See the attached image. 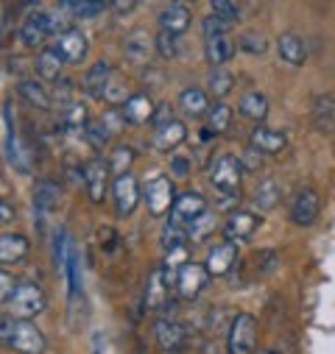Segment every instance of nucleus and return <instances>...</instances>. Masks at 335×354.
I'll return each instance as SVG.
<instances>
[{"mask_svg": "<svg viewBox=\"0 0 335 354\" xmlns=\"http://www.w3.org/2000/svg\"><path fill=\"white\" fill-rule=\"evenodd\" d=\"M171 212H174V221H176V223L188 226V223H193L196 218L207 215V198H204L201 193L188 190V193L176 196V204H174V209H171Z\"/></svg>", "mask_w": 335, "mask_h": 354, "instance_id": "obj_11", "label": "nucleus"}, {"mask_svg": "<svg viewBox=\"0 0 335 354\" xmlns=\"http://www.w3.org/2000/svg\"><path fill=\"white\" fill-rule=\"evenodd\" d=\"M266 354H274V351H266Z\"/></svg>", "mask_w": 335, "mask_h": 354, "instance_id": "obj_54", "label": "nucleus"}, {"mask_svg": "<svg viewBox=\"0 0 335 354\" xmlns=\"http://www.w3.org/2000/svg\"><path fill=\"white\" fill-rule=\"evenodd\" d=\"M62 67H64V59L59 56L56 48H48L37 56V73L45 81H62Z\"/></svg>", "mask_w": 335, "mask_h": 354, "instance_id": "obj_28", "label": "nucleus"}, {"mask_svg": "<svg viewBox=\"0 0 335 354\" xmlns=\"http://www.w3.org/2000/svg\"><path fill=\"white\" fill-rule=\"evenodd\" d=\"M255 204H257V209H263V212L274 209V207L280 204V185H277L274 179H263V182L257 185V190H255Z\"/></svg>", "mask_w": 335, "mask_h": 354, "instance_id": "obj_31", "label": "nucleus"}, {"mask_svg": "<svg viewBox=\"0 0 335 354\" xmlns=\"http://www.w3.org/2000/svg\"><path fill=\"white\" fill-rule=\"evenodd\" d=\"M6 343H9L15 351H20V354H42L45 346H48L42 329H39L34 321H15L12 335H9Z\"/></svg>", "mask_w": 335, "mask_h": 354, "instance_id": "obj_4", "label": "nucleus"}, {"mask_svg": "<svg viewBox=\"0 0 335 354\" xmlns=\"http://www.w3.org/2000/svg\"><path fill=\"white\" fill-rule=\"evenodd\" d=\"M70 93H73V86H70V81H59V95H56V104L67 101V98H70Z\"/></svg>", "mask_w": 335, "mask_h": 354, "instance_id": "obj_52", "label": "nucleus"}, {"mask_svg": "<svg viewBox=\"0 0 335 354\" xmlns=\"http://www.w3.org/2000/svg\"><path fill=\"white\" fill-rule=\"evenodd\" d=\"M132 165H134V148L118 145L112 151V159H109V170L115 173V179H118V176H126L132 170Z\"/></svg>", "mask_w": 335, "mask_h": 354, "instance_id": "obj_36", "label": "nucleus"}, {"mask_svg": "<svg viewBox=\"0 0 335 354\" xmlns=\"http://www.w3.org/2000/svg\"><path fill=\"white\" fill-rule=\"evenodd\" d=\"M210 93H212V98H224V95H229L232 93V84H235V78H232V73L229 70H224V67H215L212 73H210Z\"/></svg>", "mask_w": 335, "mask_h": 354, "instance_id": "obj_37", "label": "nucleus"}, {"mask_svg": "<svg viewBox=\"0 0 335 354\" xmlns=\"http://www.w3.org/2000/svg\"><path fill=\"white\" fill-rule=\"evenodd\" d=\"M45 307H48V299H45V293H42L39 285H34V282H17L15 296L9 299V315L15 321H31L39 313H45Z\"/></svg>", "mask_w": 335, "mask_h": 354, "instance_id": "obj_1", "label": "nucleus"}, {"mask_svg": "<svg viewBox=\"0 0 335 354\" xmlns=\"http://www.w3.org/2000/svg\"><path fill=\"white\" fill-rule=\"evenodd\" d=\"M15 218H17V209H15L9 201L0 198V223H12Z\"/></svg>", "mask_w": 335, "mask_h": 354, "instance_id": "obj_50", "label": "nucleus"}, {"mask_svg": "<svg viewBox=\"0 0 335 354\" xmlns=\"http://www.w3.org/2000/svg\"><path fill=\"white\" fill-rule=\"evenodd\" d=\"M101 120H104V126H107L112 134H115V131H120V126L126 123V120H123V115H120V109H112V112H107Z\"/></svg>", "mask_w": 335, "mask_h": 354, "instance_id": "obj_47", "label": "nucleus"}, {"mask_svg": "<svg viewBox=\"0 0 335 354\" xmlns=\"http://www.w3.org/2000/svg\"><path fill=\"white\" fill-rule=\"evenodd\" d=\"M243 173H246V167H243V162L237 156H221L212 165V170H210V182H212V187L218 193H224V196H232L235 193L237 196Z\"/></svg>", "mask_w": 335, "mask_h": 354, "instance_id": "obj_3", "label": "nucleus"}, {"mask_svg": "<svg viewBox=\"0 0 335 354\" xmlns=\"http://www.w3.org/2000/svg\"><path fill=\"white\" fill-rule=\"evenodd\" d=\"M318 209H321V201H318V193L316 190H302L296 198H293V207H291V221L296 226H313L316 218H318Z\"/></svg>", "mask_w": 335, "mask_h": 354, "instance_id": "obj_14", "label": "nucleus"}, {"mask_svg": "<svg viewBox=\"0 0 335 354\" xmlns=\"http://www.w3.org/2000/svg\"><path fill=\"white\" fill-rule=\"evenodd\" d=\"M154 48H156V53H159L165 62H171V59H176V56H179V37L159 31V37L154 39Z\"/></svg>", "mask_w": 335, "mask_h": 354, "instance_id": "obj_39", "label": "nucleus"}, {"mask_svg": "<svg viewBox=\"0 0 335 354\" xmlns=\"http://www.w3.org/2000/svg\"><path fill=\"white\" fill-rule=\"evenodd\" d=\"M154 112H156V106L151 104V98H148L145 93L132 95V98H129V101L120 106L123 120H126V123H132V126H143V123L154 120Z\"/></svg>", "mask_w": 335, "mask_h": 354, "instance_id": "obj_18", "label": "nucleus"}, {"mask_svg": "<svg viewBox=\"0 0 335 354\" xmlns=\"http://www.w3.org/2000/svg\"><path fill=\"white\" fill-rule=\"evenodd\" d=\"M20 95L34 106V109H51V95L42 90V84L37 81H20Z\"/></svg>", "mask_w": 335, "mask_h": 354, "instance_id": "obj_33", "label": "nucleus"}, {"mask_svg": "<svg viewBox=\"0 0 335 354\" xmlns=\"http://www.w3.org/2000/svg\"><path fill=\"white\" fill-rule=\"evenodd\" d=\"M90 123V115H87V106L84 104H67L64 106V126L67 129H81Z\"/></svg>", "mask_w": 335, "mask_h": 354, "instance_id": "obj_40", "label": "nucleus"}, {"mask_svg": "<svg viewBox=\"0 0 335 354\" xmlns=\"http://www.w3.org/2000/svg\"><path fill=\"white\" fill-rule=\"evenodd\" d=\"M56 50L64 59V64H78V62H84V56H87L90 42H87V37H84L78 28H70V31H64L59 37Z\"/></svg>", "mask_w": 335, "mask_h": 354, "instance_id": "obj_12", "label": "nucleus"}, {"mask_svg": "<svg viewBox=\"0 0 335 354\" xmlns=\"http://www.w3.org/2000/svg\"><path fill=\"white\" fill-rule=\"evenodd\" d=\"M132 95H126V84L112 73V78H109V84H107V93H104V101H109V104H126Z\"/></svg>", "mask_w": 335, "mask_h": 354, "instance_id": "obj_43", "label": "nucleus"}, {"mask_svg": "<svg viewBox=\"0 0 335 354\" xmlns=\"http://www.w3.org/2000/svg\"><path fill=\"white\" fill-rule=\"evenodd\" d=\"M154 335H156V343H159L162 351H179L188 340V329L179 321H171V318H159L156 326H154Z\"/></svg>", "mask_w": 335, "mask_h": 354, "instance_id": "obj_13", "label": "nucleus"}, {"mask_svg": "<svg viewBox=\"0 0 335 354\" xmlns=\"http://www.w3.org/2000/svg\"><path fill=\"white\" fill-rule=\"evenodd\" d=\"M109 176H112V170H109V162H104V159H93L87 167H84V187H87V193L96 204L107 198Z\"/></svg>", "mask_w": 335, "mask_h": 354, "instance_id": "obj_8", "label": "nucleus"}, {"mask_svg": "<svg viewBox=\"0 0 335 354\" xmlns=\"http://www.w3.org/2000/svg\"><path fill=\"white\" fill-rule=\"evenodd\" d=\"M84 137H87V142L93 145V148H104L109 140H112V131L104 126V120H90L87 126H84Z\"/></svg>", "mask_w": 335, "mask_h": 354, "instance_id": "obj_38", "label": "nucleus"}, {"mask_svg": "<svg viewBox=\"0 0 335 354\" xmlns=\"http://www.w3.org/2000/svg\"><path fill=\"white\" fill-rule=\"evenodd\" d=\"M145 204H148V212L154 218L165 215L168 209H174L176 204V193H174V185L171 179H165V176H156L145 185Z\"/></svg>", "mask_w": 335, "mask_h": 354, "instance_id": "obj_5", "label": "nucleus"}, {"mask_svg": "<svg viewBox=\"0 0 335 354\" xmlns=\"http://www.w3.org/2000/svg\"><path fill=\"white\" fill-rule=\"evenodd\" d=\"M237 109H240L243 118L255 120V123H257V120H266V115H269V98H266L263 93H257V90H251V93H246V95L240 98Z\"/></svg>", "mask_w": 335, "mask_h": 354, "instance_id": "obj_27", "label": "nucleus"}, {"mask_svg": "<svg viewBox=\"0 0 335 354\" xmlns=\"http://www.w3.org/2000/svg\"><path fill=\"white\" fill-rule=\"evenodd\" d=\"M56 204H59V187H56V182H48V179L37 182V185H34V209H37L39 215H45V212H51Z\"/></svg>", "mask_w": 335, "mask_h": 354, "instance_id": "obj_29", "label": "nucleus"}, {"mask_svg": "<svg viewBox=\"0 0 335 354\" xmlns=\"http://www.w3.org/2000/svg\"><path fill=\"white\" fill-rule=\"evenodd\" d=\"M123 53L134 64H148L151 62V53H154V39L145 31H132L126 37V42H123Z\"/></svg>", "mask_w": 335, "mask_h": 354, "instance_id": "obj_19", "label": "nucleus"}, {"mask_svg": "<svg viewBox=\"0 0 335 354\" xmlns=\"http://www.w3.org/2000/svg\"><path fill=\"white\" fill-rule=\"evenodd\" d=\"M257 348V321L248 313L235 315L226 337V351L229 354H255Z\"/></svg>", "mask_w": 335, "mask_h": 354, "instance_id": "obj_2", "label": "nucleus"}, {"mask_svg": "<svg viewBox=\"0 0 335 354\" xmlns=\"http://www.w3.org/2000/svg\"><path fill=\"white\" fill-rule=\"evenodd\" d=\"M313 123L318 131H335V95H318L313 101Z\"/></svg>", "mask_w": 335, "mask_h": 354, "instance_id": "obj_26", "label": "nucleus"}, {"mask_svg": "<svg viewBox=\"0 0 335 354\" xmlns=\"http://www.w3.org/2000/svg\"><path fill=\"white\" fill-rule=\"evenodd\" d=\"M171 170L179 176V179H185V176H190V159L174 156V159H171Z\"/></svg>", "mask_w": 335, "mask_h": 354, "instance_id": "obj_49", "label": "nucleus"}, {"mask_svg": "<svg viewBox=\"0 0 335 354\" xmlns=\"http://www.w3.org/2000/svg\"><path fill=\"white\" fill-rule=\"evenodd\" d=\"M201 28H204V39H210V37H221V34H226L229 26H226L224 20H218L215 15H210V17H204V26H201Z\"/></svg>", "mask_w": 335, "mask_h": 354, "instance_id": "obj_45", "label": "nucleus"}, {"mask_svg": "<svg viewBox=\"0 0 335 354\" xmlns=\"http://www.w3.org/2000/svg\"><path fill=\"white\" fill-rule=\"evenodd\" d=\"M179 106L185 109V115L201 118V115L210 112V98H207V93H201V90H196V86H190V90H182Z\"/></svg>", "mask_w": 335, "mask_h": 354, "instance_id": "obj_30", "label": "nucleus"}, {"mask_svg": "<svg viewBox=\"0 0 335 354\" xmlns=\"http://www.w3.org/2000/svg\"><path fill=\"white\" fill-rule=\"evenodd\" d=\"M240 48H243L246 53H251V56H257V53H266L269 42L263 39V34L248 31V34H243V37H240Z\"/></svg>", "mask_w": 335, "mask_h": 354, "instance_id": "obj_44", "label": "nucleus"}, {"mask_svg": "<svg viewBox=\"0 0 335 354\" xmlns=\"http://www.w3.org/2000/svg\"><path fill=\"white\" fill-rule=\"evenodd\" d=\"M260 223H263L260 215L246 212V209H235V212H229V218L224 223V234H226L229 243L232 240H248L251 234L260 229Z\"/></svg>", "mask_w": 335, "mask_h": 354, "instance_id": "obj_9", "label": "nucleus"}, {"mask_svg": "<svg viewBox=\"0 0 335 354\" xmlns=\"http://www.w3.org/2000/svg\"><path fill=\"white\" fill-rule=\"evenodd\" d=\"M188 140V129H185V123L182 120H174V123H168V126H162V129H156V134H154V148L156 151H174L176 145H182Z\"/></svg>", "mask_w": 335, "mask_h": 354, "instance_id": "obj_21", "label": "nucleus"}, {"mask_svg": "<svg viewBox=\"0 0 335 354\" xmlns=\"http://www.w3.org/2000/svg\"><path fill=\"white\" fill-rule=\"evenodd\" d=\"M15 288H17V282L12 279V274H6V271H0V304H9V299L15 296Z\"/></svg>", "mask_w": 335, "mask_h": 354, "instance_id": "obj_46", "label": "nucleus"}, {"mask_svg": "<svg viewBox=\"0 0 335 354\" xmlns=\"http://www.w3.org/2000/svg\"><path fill=\"white\" fill-rule=\"evenodd\" d=\"M112 196H115V207H118V212L123 218L137 209V204H140V185H137V179L132 173L118 176V179L112 182Z\"/></svg>", "mask_w": 335, "mask_h": 354, "instance_id": "obj_7", "label": "nucleus"}, {"mask_svg": "<svg viewBox=\"0 0 335 354\" xmlns=\"http://www.w3.org/2000/svg\"><path fill=\"white\" fill-rule=\"evenodd\" d=\"M48 15H39V12H34V15H28L26 20H23V26H20V39H23V45H28V48H39L45 39H48Z\"/></svg>", "mask_w": 335, "mask_h": 354, "instance_id": "obj_20", "label": "nucleus"}, {"mask_svg": "<svg viewBox=\"0 0 335 354\" xmlns=\"http://www.w3.org/2000/svg\"><path fill=\"white\" fill-rule=\"evenodd\" d=\"M204 53H207V62L212 67H224L232 56H235V42L229 34H221V37H210L204 42Z\"/></svg>", "mask_w": 335, "mask_h": 354, "instance_id": "obj_22", "label": "nucleus"}, {"mask_svg": "<svg viewBox=\"0 0 335 354\" xmlns=\"http://www.w3.org/2000/svg\"><path fill=\"white\" fill-rule=\"evenodd\" d=\"M207 282H210V274L199 262H188L185 268L176 274V288H179L182 299H196L207 288Z\"/></svg>", "mask_w": 335, "mask_h": 354, "instance_id": "obj_10", "label": "nucleus"}, {"mask_svg": "<svg viewBox=\"0 0 335 354\" xmlns=\"http://www.w3.org/2000/svg\"><path fill=\"white\" fill-rule=\"evenodd\" d=\"M62 12H70L78 20H96L107 9V3H96V0H78V3H59Z\"/></svg>", "mask_w": 335, "mask_h": 354, "instance_id": "obj_32", "label": "nucleus"}, {"mask_svg": "<svg viewBox=\"0 0 335 354\" xmlns=\"http://www.w3.org/2000/svg\"><path fill=\"white\" fill-rule=\"evenodd\" d=\"M190 20H193V15H190V9H188L185 3H171V6H165V9L159 12V26H162V31H165V34H174V37L185 34V31L190 28Z\"/></svg>", "mask_w": 335, "mask_h": 354, "instance_id": "obj_16", "label": "nucleus"}, {"mask_svg": "<svg viewBox=\"0 0 335 354\" xmlns=\"http://www.w3.org/2000/svg\"><path fill=\"white\" fill-rule=\"evenodd\" d=\"M143 301H145V310H151V313L168 307V301H171V277L165 274V268H156V271L148 277Z\"/></svg>", "mask_w": 335, "mask_h": 354, "instance_id": "obj_6", "label": "nucleus"}, {"mask_svg": "<svg viewBox=\"0 0 335 354\" xmlns=\"http://www.w3.org/2000/svg\"><path fill=\"white\" fill-rule=\"evenodd\" d=\"M210 15H215L218 20H224L229 26V23H237L240 20V6L237 3H229V0H215Z\"/></svg>", "mask_w": 335, "mask_h": 354, "instance_id": "obj_42", "label": "nucleus"}, {"mask_svg": "<svg viewBox=\"0 0 335 354\" xmlns=\"http://www.w3.org/2000/svg\"><path fill=\"white\" fill-rule=\"evenodd\" d=\"M156 129H162V126H168V123H174V112H171V106H159L156 112H154V120H151Z\"/></svg>", "mask_w": 335, "mask_h": 354, "instance_id": "obj_48", "label": "nucleus"}, {"mask_svg": "<svg viewBox=\"0 0 335 354\" xmlns=\"http://www.w3.org/2000/svg\"><path fill=\"white\" fill-rule=\"evenodd\" d=\"M280 56L282 62H288L291 67H302L307 62V48H305V39L296 37V34H282L280 37Z\"/></svg>", "mask_w": 335, "mask_h": 354, "instance_id": "obj_23", "label": "nucleus"}, {"mask_svg": "<svg viewBox=\"0 0 335 354\" xmlns=\"http://www.w3.org/2000/svg\"><path fill=\"white\" fill-rule=\"evenodd\" d=\"M188 226H182V223H176V221H171L165 226V232H162V248L165 251H176V248H185L188 245Z\"/></svg>", "mask_w": 335, "mask_h": 354, "instance_id": "obj_34", "label": "nucleus"}, {"mask_svg": "<svg viewBox=\"0 0 335 354\" xmlns=\"http://www.w3.org/2000/svg\"><path fill=\"white\" fill-rule=\"evenodd\" d=\"M215 218L212 215H201V218H196L193 223H188V237L190 240H196V243H201L207 234H212L215 232Z\"/></svg>", "mask_w": 335, "mask_h": 354, "instance_id": "obj_41", "label": "nucleus"}, {"mask_svg": "<svg viewBox=\"0 0 335 354\" xmlns=\"http://www.w3.org/2000/svg\"><path fill=\"white\" fill-rule=\"evenodd\" d=\"M251 148L260 151V153H282L288 148V137L277 129H269V126H257L251 131Z\"/></svg>", "mask_w": 335, "mask_h": 354, "instance_id": "obj_17", "label": "nucleus"}, {"mask_svg": "<svg viewBox=\"0 0 335 354\" xmlns=\"http://www.w3.org/2000/svg\"><path fill=\"white\" fill-rule=\"evenodd\" d=\"M109 78H112V64L98 62L87 75H84V90H87V95H93V98H104Z\"/></svg>", "mask_w": 335, "mask_h": 354, "instance_id": "obj_25", "label": "nucleus"}, {"mask_svg": "<svg viewBox=\"0 0 335 354\" xmlns=\"http://www.w3.org/2000/svg\"><path fill=\"white\" fill-rule=\"evenodd\" d=\"M229 123H232V109L226 104L210 106V112H207V131L210 134H224L229 129Z\"/></svg>", "mask_w": 335, "mask_h": 354, "instance_id": "obj_35", "label": "nucleus"}, {"mask_svg": "<svg viewBox=\"0 0 335 354\" xmlns=\"http://www.w3.org/2000/svg\"><path fill=\"white\" fill-rule=\"evenodd\" d=\"M28 254V240L23 234H0V265H15Z\"/></svg>", "mask_w": 335, "mask_h": 354, "instance_id": "obj_24", "label": "nucleus"}, {"mask_svg": "<svg viewBox=\"0 0 335 354\" xmlns=\"http://www.w3.org/2000/svg\"><path fill=\"white\" fill-rule=\"evenodd\" d=\"M12 326H15V318H12V315H0V343H6V340H9Z\"/></svg>", "mask_w": 335, "mask_h": 354, "instance_id": "obj_51", "label": "nucleus"}, {"mask_svg": "<svg viewBox=\"0 0 335 354\" xmlns=\"http://www.w3.org/2000/svg\"><path fill=\"white\" fill-rule=\"evenodd\" d=\"M112 9H115L118 15H129L132 9H137V3H134V0H126V3H112Z\"/></svg>", "mask_w": 335, "mask_h": 354, "instance_id": "obj_53", "label": "nucleus"}, {"mask_svg": "<svg viewBox=\"0 0 335 354\" xmlns=\"http://www.w3.org/2000/svg\"><path fill=\"white\" fill-rule=\"evenodd\" d=\"M235 262H237V245L235 243H221V245H215L210 254H207V274L210 277H224V274H229L232 268H235Z\"/></svg>", "mask_w": 335, "mask_h": 354, "instance_id": "obj_15", "label": "nucleus"}]
</instances>
